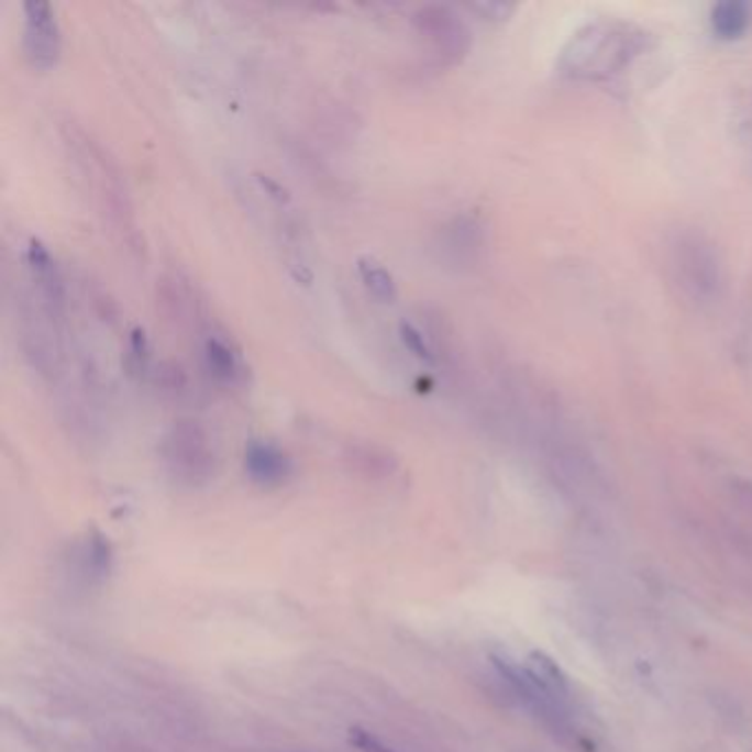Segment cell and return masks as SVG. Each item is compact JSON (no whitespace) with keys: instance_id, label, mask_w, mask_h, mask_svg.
Masks as SVG:
<instances>
[{"instance_id":"cell-10","label":"cell","mask_w":752,"mask_h":752,"mask_svg":"<svg viewBox=\"0 0 752 752\" xmlns=\"http://www.w3.org/2000/svg\"><path fill=\"white\" fill-rule=\"evenodd\" d=\"M752 21V12L741 0H723L710 12V27L719 41L732 43L743 38Z\"/></svg>"},{"instance_id":"cell-20","label":"cell","mask_w":752,"mask_h":752,"mask_svg":"<svg viewBox=\"0 0 752 752\" xmlns=\"http://www.w3.org/2000/svg\"><path fill=\"white\" fill-rule=\"evenodd\" d=\"M256 179H258L261 188L269 195V199H274L276 203H287V201H289V190H287L283 184H278L274 177L261 175V173H258Z\"/></svg>"},{"instance_id":"cell-4","label":"cell","mask_w":752,"mask_h":752,"mask_svg":"<svg viewBox=\"0 0 752 752\" xmlns=\"http://www.w3.org/2000/svg\"><path fill=\"white\" fill-rule=\"evenodd\" d=\"M164 455L170 468L190 482L206 479L214 464L208 435L195 420H177L170 427L164 440Z\"/></svg>"},{"instance_id":"cell-17","label":"cell","mask_w":752,"mask_h":752,"mask_svg":"<svg viewBox=\"0 0 752 752\" xmlns=\"http://www.w3.org/2000/svg\"><path fill=\"white\" fill-rule=\"evenodd\" d=\"M471 10L488 21H508L515 14L517 5L506 3V0H479V3H471Z\"/></svg>"},{"instance_id":"cell-2","label":"cell","mask_w":752,"mask_h":752,"mask_svg":"<svg viewBox=\"0 0 752 752\" xmlns=\"http://www.w3.org/2000/svg\"><path fill=\"white\" fill-rule=\"evenodd\" d=\"M671 269L679 289L695 302H712L721 294L723 272L717 247L695 230H682L671 243Z\"/></svg>"},{"instance_id":"cell-9","label":"cell","mask_w":752,"mask_h":752,"mask_svg":"<svg viewBox=\"0 0 752 752\" xmlns=\"http://www.w3.org/2000/svg\"><path fill=\"white\" fill-rule=\"evenodd\" d=\"M523 668L528 671V675L532 677V682H534L550 699H554V701L567 706V699H569V684H567V677H565V673L561 671V666H559L550 655H545L543 651H532V653L526 657Z\"/></svg>"},{"instance_id":"cell-7","label":"cell","mask_w":752,"mask_h":752,"mask_svg":"<svg viewBox=\"0 0 752 752\" xmlns=\"http://www.w3.org/2000/svg\"><path fill=\"white\" fill-rule=\"evenodd\" d=\"M27 267H30V274L36 283L41 298H43V309L54 320H58L65 311V305H67L65 278H63V272H60L56 258L52 256L49 247L36 236H32L27 243Z\"/></svg>"},{"instance_id":"cell-14","label":"cell","mask_w":752,"mask_h":752,"mask_svg":"<svg viewBox=\"0 0 752 752\" xmlns=\"http://www.w3.org/2000/svg\"><path fill=\"white\" fill-rule=\"evenodd\" d=\"M400 338L405 342V346L422 362L427 364H435L438 362V353H435V346L429 342V338L409 320H402L400 322Z\"/></svg>"},{"instance_id":"cell-11","label":"cell","mask_w":752,"mask_h":752,"mask_svg":"<svg viewBox=\"0 0 752 752\" xmlns=\"http://www.w3.org/2000/svg\"><path fill=\"white\" fill-rule=\"evenodd\" d=\"M355 267H357L360 280L364 283L366 291L373 298H378L380 302H396V298H398V283H396L394 274L378 258L364 254V256L357 258Z\"/></svg>"},{"instance_id":"cell-18","label":"cell","mask_w":752,"mask_h":752,"mask_svg":"<svg viewBox=\"0 0 752 752\" xmlns=\"http://www.w3.org/2000/svg\"><path fill=\"white\" fill-rule=\"evenodd\" d=\"M157 383L170 391H177V389H184L186 385V373L179 364L175 362H164L159 368H157Z\"/></svg>"},{"instance_id":"cell-16","label":"cell","mask_w":752,"mask_h":752,"mask_svg":"<svg viewBox=\"0 0 752 752\" xmlns=\"http://www.w3.org/2000/svg\"><path fill=\"white\" fill-rule=\"evenodd\" d=\"M89 567L91 572H96L98 576H104L111 567V545L109 541L100 534V532H93V537L89 539Z\"/></svg>"},{"instance_id":"cell-12","label":"cell","mask_w":752,"mask_h":752,"mask_svg":"<svg viewBox=\"0 0 752 752\" xmlns=\"http://www.w3.org/2000/svg\"><path fill=\"white\" fill-rule=\"evenodd\" d=\"M203 357L208 371L219 383H234L239 378V357L223 338L208 335L203 342Z\"/></svg>"},{"instance_id":"cell-3","label":"cell","mask_w":752,"mask_h":752,"mask_svg":"<svg viewBox=\"0 0 752 752\" xmlns=\"http://www.w3.org/2000/svg\"><path fill=\"white\" fill-rule=\"evenodd\" d=\"M411 21L416 32L429 41L438 65L455 67L471 54L473 32L453 8L440 3L420 5Z\"/></svg>"},{"instance_id":"cell-6","label":"cell","mask_w":752,"mask_h":752,"mask_svg":"<svg viewBox=\"0 0 752 752\" xmlns=\"http://www.w3.org/2000/svg\"><path fill=\"white\" fill-rule=\"evenodd\" d=\"M484 247L486 228L475 214H457L440 232V252L453 267L466 269L477 265Z\"/></svg>"},{"instance_id":"cell-13","label":"cell","mask_w":752,"mask_h":752,"mask_svg":"<svg viewBox=\"0 0 752 752\" xmlns=\"http://www.w3.org/2000/svg\"><path fill=\"white\" fill-rule=\"evenodd\" d=\"M151 366V346H148V338L146 331L142 327H135L129 335V346H126V355H124V368L131 375V378L142 380L144 375L148 373Z\"/></svg>"},{"instance_id":"cell-8","label":"cell","mask_w":752,"mask_h":752,"mask_svg":"<svg viewBox=\"0 0 752 752\" xmlns=\"http://www.w3.org/2000/svg\"><path fill=\"white\" fill-rule=\"evenodd\" d=\"M245 471L258 486H280L291 473V462L285 451L272 442L252 440L245 446Z\"/></svg>"},{"instance_id":"cell-15","label":"cell","mask_w":752,"mask_h":752,"mask_svg":"<svg viewBox=\"0 0 752 752\" xmlns=\"http://www.w3.org/2000/svg\"><path fill=\"white\" fill-rule=\"evenodd\" d=\"M351 462H355L362 468H373V471H387L391 468L394 460L387 451L378 449V446H368V444H357L351 446Z\"/></svg>"},{"instance_id":"cell-19","label":"cell","mask_w":752,"mask_h":752,"mask_svg":"<svg viewBox=\"0 0 752 752\" xmlns=\"http://www.w3.org/2000/svg\"><path fill=\"white\" fill-rule=\"evenodd\" d=\"M349 741L355 748H360L362 752H396L394 748H387L378 737H373L371 732L360 730V728H351L349 730Z\"/></svg>"},{"instance_id":"cell-1","label":"cell","mask_w":752,"mask_h":752,"mask_svg":"<svg viewBox=\"0 0 752 752\" xmlns=\"http://www.w3.org/2000/svg\"><path fill=\"white\" fill-rule=\"evenodd\" d=\"M644 34L616 21H596L565 45L559 71L572 80H607L622 74L642 52Z\"/></svg>"},{"instance_id":"cell-5","label":"cell","mask_w":752,"mask_h":752,"mask_svg":"<svg viewBox=\"0 0 752 752\" xmlns=\"http://www.w3.org/2000/svg\"><path fill=\"white\" fill-rule=\"evenodd\" d=\"M23 49L34 69H52L63 54V32L56 10L47 0H27L23 5Z\"/></svg>"}]
</instances>
